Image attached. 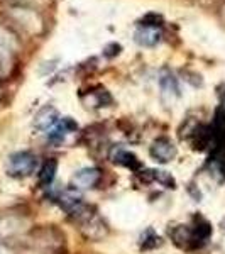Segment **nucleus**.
Returning a JSON list of instances; mask_svg holds the SVG:
<instances>
[{
	"label": "nucleus",
	"instance_id": "0eeeda50",
	"mask_svg": "<svg viewBox=\"0 0 225 254\" xmlns=\"http://www.w3.org/2000/svg\"><path fill=\"white\" fill-rule=\"evenodd\" d=\"M56 170H58V161L56 159H48L44 161V165L41 166L38 180H39V185L43 188H49L53 185V180L56 176Z\"/></svg>",
	"mask_w": 225,
	"mask_h": 254
},
{
	"label": "nucleus",
	"instance_id": "f03ea898",
	"mask_svg": "<svg viewBox=\"0 0 225 254\" xmlns=\"http://www.w3.org/2000/svg\"><path fill=\"white\" fill-rule=\"evenodd\" d=\"M36 166H38V158L32 153L22 151V153L12 154L9 159V165H7V171H9L10 176L24 178V176H29L31 173H34Z\"/></svg>",
	"mask_w": 225,
	"mask_h": 254
},
{
	"label": "nucleus",
	"instance_id": "f257e3e1",
	"mask_svg": "<svg viewBox=\"0 0 225 254\" xmlns=\"http://www.w3.org/2000/svg\"><path fill=\"white\" fill-rule=\"evenodd\" d=\"M171 234V232H169ZM173 239L174 243L179 244L181 248H200L208 241V237L212 236V225L207 222L203 217H195L191 225H183L173 231Z\"/></svg>",
	"mask_w": 225,
	"mask_h": 254
},
{
	"label": "nucleus",
	"instance_id": "6e6552de",
	"mask_svg": "<svg viewBox=\"0 0 225 254\" xmlns=\"http://www.w3.org/2000/svg\"><path fill=\"white\" fill-rule=\"evenodd\" d=\"M159 31L156 27H149V26H144L141 29H137L136 32V41L141 46H146V48H153L156 46L159 43Z\"/></svg>",
	"mask_w": 225,
	"mask_h": 254
},
{
	"label": "nucleus",
	"instance_id": "7ed1b4c3",
	"mask_svg": "<svg viewBox=\"0 0 225 254\" xmlns=\"http://www.w3.org/2000/svg\"><path fill=\"white\" fill-rule=\"evenodd\" d=\"M176 146L173 144V141L168 137H159L153 142L151 146V156L154 158V161L158 163H169L173 161L176 156Z\"/></svg>",
	"mask_w": 225,
	"mask_h": 254
},
{
	"label": "nucleus",
	"instance_id": "423d86ee",
	"mask_svg": "<svg viewBox=\"0 0 225 254\" xmlns=\"http://www.w3.org/2000/svg\"><path fill=\"white\" fill-rule=\"evenodd\" d=\"M98 180H100V173H98L97 168H83L73 176V188L87 190V188L95 187Z\"/></svg>",
	"mask_w": 225,
	"mask_h": 254
},
{
	"label": "nucleus",
	"instance_id": "20e7f679",
	"mask_svg": "<svg viewBox=\"0 0 225 254\" xmlns=\"http://www.w3.org/2000/svg\"><path fill=\"white\" fill-rule=\"evenodd\" d=\"M76 129H78V124H76L71 117H61L56 121V124L48 130V139L51 142L59 144V142H63L64 139H66L68 134L75 132Z\"/></svg>",
	"mask_w": 225,
	"mask_h": 254
},
{
	"label": "nucleus",
	"instance_id": "39448f33",
	"mask_svg": "<svg viewBox=\"0 0 225 254\" xmlns=\"http://www.w3.org/2000/svg\"><path fill=\"white\" fill-rule=\"evenodd\" d=\"M110 161L115 163V165L129 168V170H132V171H139L142 168L141 159H139L134 153L122 149V147H115V149H112V153H110Z\"/></svg>",
	"mask_w": 225,
	"mask_h": 254
}]
</instances>
